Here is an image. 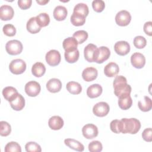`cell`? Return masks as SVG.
<instances>
[{
  "label": "cell",
  "mask_w": 152,
  "mask_h": 152,
  "mask_svg": "<svg viewBox=\"0 0 152 152\" xmlns=\"http://www.w3.org/2000/svg\"><path fill=\"white\" fill-rule=\"evenodd\" d=\"M132 100L130 94L119 97L118 105L121 109L127 110L132 106Z\"/></svg>",
  "instance_id": "4316f807"
},
{
  "label": "cell",
  "mask_w": 152,
  "mask_h": 152,
  "mask_svg": "<svg viewBox=\"0 0 152 152\" xmlns=\"http://www.w3.org/2000/svg\"><path fill=\"white\" fill-rule=\"evenodd\" d=\"M138 106L139 109L142 112L150 111L152 107L151 100L149 97L144 96L143 100L138 101Z\"/></svg>",
  "instance_id": "f1b7e54d"
},
{
  "label": "cell",
  "mask_w": 152,
  "mask_h": 152,
  "mask_svg": "<svg viewBox=\"0 0 152 152\" xmlns=\"http://www.w3.org/2000/svg\"><path fill=\"white\" fill-rule=\"evenodd\" d=\"M36 20L40 27L47 26L50 23L49 15L45 12L40 13L36 17Z\"/></svg>",
  "instance_id": "1f68e13d"
},
{
  "label": "cell",
  "mask_w": 152,
  "mask_h": 152,
  "mask_svg": "<svg viewBox=\"0 0 152 152\" xmlns=\"http://www.w3.org/2000/svg\"><path fill=\"white\" fill-rule=\"evenodd\" d=\"M11 107L15 110L19 111L22 110L25 106V100L23 96L18 94L15 99L10 102Z\"/></svg>",
  "instance_id": "7402d4cb"
},
{
  "label": "cell",
  "mask_w": 152,
  "mask_h": 152,
  "mask_svg": "<svg viewBox=\"0 0 152 152\" xmlns=\"http://www.w3.org/2000/svg\"><path fill=\"white\" fill-rule=\"evenodd\" d=\"M134 45L137 49H142L147 45V40L144 37L137 36L134 39Z\"/></svg>",
  "instance_id": "74e56055"
},
{
  "label": "cell",
  "mask_w": 152,
  "mask_h": 152,
  "mask_svg": "<svg viewBox=\"0 0 152 152\" xmlns=\"http://www.w3.org/2000/svg\"><path fill=\"white\" fill-rule=\"evenodd\" d=\"M88 150L90 152H100L103 149L102 143L99 141H93L88 144Z\"/></svg>",
  "instance_id": "ab89813d"
},
{
  "label": "cell",
  "mask_w": 152,
  "mask_h": 152,
  "mask_svg": "<svg viewBox=\"0 0 152 152\" xmlns=\"http://www.w3.org/2000/svg\"><path fill=\"white\" fill-rule=\"evenodd\" d=\"M9 69L11 72L14 74H21L26 69V64L21 59H15L10 62Z\"/></svg>",
  "instance_id": "5b68a950"
},
{
  "label": "cell",
  "mask_w": 152,
  "mask_h": 152,
  "mask_svg": "<svg viewBox=\"0 0 152 152\" xmlns=\"http://www.w3.org/2000/svg\"><path fill=\"white\" fill-rule=\"evenodd\" d=\"M73 12L83 15L86 17L88 14L89 10L87 4L84 3H78L74 7Z\"/></svg>",
  "instance_id": "d6a6232c"
},
{
  "label": "cell",
  "mask_w": 152,
  "mask_h": 152,
  "mask_svg": "<svg viewBox=\"0 0 152 152\" xmlns=\"http://www.w3.org/2000/svg\"><path fill=\"white\" fill-rule=\"evenodd\" d=\"M88 34L85 30H78L73 34V37L76 39L78 44L84 43L88 38Z\"/></svg>",
  "instance_id": "836d02e7"
},
{
  "label": "cell",
  "mask_w": 152,
  "mask_h": 152,
  "mask_svg": "<svg viewBox=\"0 0 152 152\" xmlns=\"http://www.w3.org/2000/svg\"><path fill=\"white\" fill-rule=\"evenodd\" d=\"M4 151L5 152H21V148L18 143L11 141L6 144Z\"/></svg>",
  "instance_id": "d590c367"
},
{
  "label": "cell",
  "mask_w": 152,
  "mask_h": 152,
  "mask_svg": "<svg viewBox=\"0 0 152 152\" xmlns=\"http://www.w3.org/2000/svg\"><path fill=\"white\" fill-rule=\"evenodd\" d=\"M2 31L6 36L10 37L14 36L16 34V28L11 24H7L4 25L2 28Z\"/></svg>",
  "instance_id": "f35d334b"
},
{
  "label": "cell",
  "mask_w": 152,
  "mask_h": 152,
  "mask_svg": "<svg viewBox=\"0 0 152 152\" xmlns=\"http://www.w3.org/2000/svg\"><path fill=\"white\" fill-rule=\"evenodd\" d=\"M26 28L29 33L31 34H36L40 31L42 27H40L37 24L36 17H31L27 22Z\"/></svg>",
  "instance_id": "d4e9b609"
},
{
  "label": "cell",
  "mask_w": 152,
  "mask_h": 152,
  "mask_svg": "<svg viewBox=\"0 0 152 152\" xmlns=\"http://www.w3.org/2000/svg\"><path fill=\"white\" fill-rule=\"evenodd\" d=\"M45 59L48 65L55 66L59 64L61 60V56L58 50L52 49L46 53Z\"/></svg>",
  "instance_id": "8992f818"
},
{
  "label": "cell",
  "mask_w": 152,
  "mask_h": 152,
  "mask_svg": "<svg viewBox=\"0 0 152 152\" xmlns=\"http://www.w3.org/2000/svg\"><path fill=\"white\" fill-rule=\"evenodd\" d=\"M78 45L77 41L73 37H69L64 39L62 43L63 48L65 51L77 49Z\"/></svg>",
  "instance_id": "83f0119b"
},
{
  "label": "cell",
  "mask_w": 152,
  "mask_h": 152,
  "mask_svg": "<svg viewBox=\"0 0 152 152\" xmlns=\"http://www.w3.org/2000/svg\"><path fill=\"white\" fill-rule=\"evenodd\" d=\"M64 143L69 148L77 151H83L84 150V146L82 143L72 138L65 139Z\"/></svg>",
  "instance_id": "603a6c76"
},
{
  "label": "cell",
  "mask_w": 152,
  "mask_h": 152,
  "mask_svg": "<svg viewBox=\"0 0 152 152\" xmlns=\"http://www.w3.org/2000/svg\"><path fill=\"white\" fill-rule=\"evenodd\" d=\"M14 11L12 7L8 5H2L0 7V18L3 21L10 20L12 18Z\"/></svg>",
  "instance_id": "4fadbf2b"
},
{
  "label": "cell",
  "mask_w": 152,
  "mask_h": 152,
  "mask_svg": "<svg viewBox=\"0 0 152 152\" xmlns=\"http://www.w3.org/2000/svg\"><path fill=\"white\" fill-rule=\"evenodd\" d=\"M64 56L66 62L73 64L78 61L80 56V52L77 49L66 50L64 53Z\"/></svg>",
  "instance_id": "cb8c5ba5"
},
{
  "label": "cell",
  "mask_w": 152,
  "mask_h": 152,
  "mask_svg": "<svg viewBox=\"0 0 152 152\" xmlns=\"http://www.w3.org/2000/svg\"><path fill=\"white\" fill-rule=\"evenodd\" d=\"M97 49V47L96 45L93 43L88 44L84 48V55L85 59L89 62H94V60H93L94 55Z\"/></svg>",
  "instance_id": "d6986e66"
},
{
  "label": "cell",
  "mask_w": 152,
  "mask_h": 152,
  "mask_svg": "<svg viewBox=\"0 0 152 152\" xmlns=\"http://www.w3.org/2000/svg\"><path fill=\"white\" fill-rule=\"evenodd\" d=\"M83 136L87 139H93L98 135V128L97 126L92 124L85 125L82 128Z\"/></svg>",
  "instance_id": "30bf717a"
},
{
  "label": "cell",
  "mask_w": 152,
  "mask_h": 152,
  "mask_svg": "<svg viewBox=\"0 0 152 152\" xmlns=\"http://www.w3.org/2000/svg\"><path fill=\"white\" fill-rule=\"evenodd\" d=\"M152 22L151 21H147L145 23L144 25V31L145 33L150 36L152 35V27H151Z\"/></svg>",
  "instance_id": "f6af8a7d"
},
{
  "label": "cell",
  "mask_w": 152,
  "mask_h": 152,
  "mask_svg": "<svg viewBox=\"0 0 152 152\" xmlns=\"http://www.w3.org/2000/svg\"><path fill=\"white\" fill-rule=\"evenodd\" d=\"M61 88L62 83L58 78H51L46 83V88L50 93H55L59 92L61 90Z\"/></svg>",
  "instance_id": "9a60e30c"
},
{
  "label": "cell",
  "mask_w": 152,
  "mask_h": 152,
  "mask_svg": "<svg viewBox=\"0 0 152 152\" xmlns=\"http://www.w3.org/2000/svg\"><path fill=\"white\" fill-rule=\"evenodd\" d=\"M119 71V68L117 64L115 62H109L104 68V73L108 77H113L116 76Z\"/></svg>",
  "instance_id": "ac0fdd59"
},
{
  "label": "cell",
  "mask_w": 152,
  "mask_h": 152,
  "mask_svg": "<svg viewBox=\"0 0 152 152\" xmlns=\"http://www.w3.org/2000/svg\"><path fill=\"white\" fill-rule=\"evenodd\" d=\"M113 86L114 93L118 97L129 95L131 92V86L127 84L126 78L122 75H118L115 77Z\"/></svg>",
  "instance_id": "6da1fadb"
},
{
  "label": "cell",
  "mask_w": 152,
  "mask_h": 152,
  "mask_svg": "<svg viewBox=\"0 0 152 152\" xmlns=\"http://www.w3.org/2000/svg\"><path fill=\"white\" fill-rule=\"evenodd\" d=\"M131 62L134 67L138 69L143 68L145 64V58L141 53L135 52L131 56Z\"/></svg>",
  "instance_id": "8fae6325"
},
{
  "label": "cell",
  "mask_w": 152,
  "mask_h": 152,
  "mask_svg": "<svg viewBox=\"0 0 152 152\" xmlns=\"http://www.w3.org/2000/svg\"><path fill=\"white\" fill-rule=\"evenodd\" d=\"M24 90L28 96L36 97L40 93L41 87L38 82L30 81L26 84Z\"/></svg>",
  "instance_id": "52a82bcc"
},
{
  "label": "cell",
  "mask_w": 152,
  "mask_h": 152,
  "mask_svg": "<svg viewBox=\"0 0 152 152\" xmlns=\"http://www.w3.org/2000/svg\"><path fill=\"white\" fill-rule=\"evenodd\" d=\"M71 22L75 26H81L86 22V17L78 13L74 12L71 16Z\"/></svg>",
  "instance_id": "4dcf8cb0"
},
{
  "label": "cell",
  "mask_w": 152,
  "mask_h": 152,
  "mask_svg": "<svg viewBox=\"0 0 152 152\" xmlns=\"http://www.w3.org/2000/svg\"><path fill=\"white\" fill-rule=\"evenodd\" d=\"M23 49L21 42L18 40H11L8 41L5 45L7 52L11 55L20 54Z\"/></svg>",
  "instance_id": "277c9868"
},
{
  "label": "cell",
  "mask_w": 152,
  "mask_h": 152,
  "mask_svg": "<svg viewBox=\"0 0 152 152\" xmlns=\"http://www.w3.org/2000/svg\"><path fill=\"white\" fill-rule=\"evenodd\" d=\"M115 52L121 56L127 55L130 51V45L126 41L117 42L114 45Z\"/></svg>",
  "instance_id": "7c38bea8"
},
{
  "label": "cell",
  "mask_w": 152,
  "mask_h": 152,
  "mask_svg": "<svg viewBox=\"0 0 152 152\" xmlns=\"http://www.w3.org/2000/svg\"><path fill=\"white\" fill-rule=\"evenodd\" d=\"M67 90L72 94H78L82 91L81 84L75 81H69L66 86Z\"/></svg>",
  "instance_id": "f546056e"
},
{
  "label": "cell",
  "mask_w": 152,
  "mask_h": 152,
  "mask_svg": "<svg viewBox=\"0 0 152 152\" xmlns=\"http://www.w3.org/2000/svg\"><path fill=\"white\" fill-rule=\"evenodd\" d=\"M110 55V51L106 46H100L97 48L94 53L93 60L97 64H102L108 59Z\"/></svg>",
  "instance_id": "3957f363"
},
{
  "label": "cell",
  "mask_w": 152,
  "mask_h": 152,
  "mask_svg": "<svg viewBox=\"0 0 152 152\" xmlns=\"http://www.w3.org/2000/svg\"><path fill=\"white\" fill-rule=\"evenodd\" d=\"M46 72V67L45 65L40 62H37L34 64L31 68L32 74L36 77L43 76Z\"/></svg>",
  "instance_id": "484cf974"
},
{
  "label": "cell",
  "mask_w": 152,
  "mask_h": 152,
  "mask_svg": "<svg viewBox=\"0 0 152 152\" xmlns=\"http://www.w3.org/2000/svg\"><path fill=\"white\" fill-rule=\"evenodd\" d=\"M11 132V125L5 121L0 122V135L2 137H7Z\"/></svg>",
  "instance_id": "e575fe53"
},
{
  "label": "cell",
  "mask_w": 152,
  "mask_h": 152,
  "mask_svg": "<svg viewBox=\"0 0 152 152\" xmlns=\"http://www.w3.org/2000/svg\"><path fill=\"white\" fill-rule=\"evenodd\" d=\"M103 91L102 86L99 84H94L90 86L87 89V95L91 99H94L100 96Z\"/></svg>",
  "instance_id": "2e32d148"
},
{
  "label": "cell",
  "mask_w": 152,
  "mask_h": 152,
  "mask_svg": "<svg viewBox=\"0 0 152 152\" xmlns=\"http://www.w3.org/2000/svg\"><path fill=\"white\" fill-rule=\"evenodd\" d=\"M131 20V15L126 10L119 11L115 16L116 23L120 26H128Z\"/></svg>",
  "instance_id": "ba28073f"
},
{
  "label": "cell",
  "mask_w": 152,
  "mask_h": 152,
  "mask_svg": "<svg viewBox=\"0 0 152 152\" xmlns=\"http://www.w3.org/2000/svg\"><path fill=\"white\" fill-rule=\"evenodd\" d=\"M110 110L109 105L104 102L97 103L93 107V113L99 117H104L106 116Z\"/></svg>",
  "instance_id": "9c48e42d"
},
{
  "label": "cell",
  "mask_w": 152,
  "mask_h": 152,
  "mask_svg": "<svg viewBox=\"0 0 152 152\" xmlns=\"http://www.w3.org/2000/svg\"><path fill=\"white\" fill-rule=\"evenodd\" d=\"M152 129L151 128L145 129L142 133V137L143 140L147 142H151L152 141Z\"/></svg>",
  "instance_id": "7bdbcfd3"
},
{
  "label": "cell",
  "mask_w": 152,
  "mask_h": 152,
  "mask_svg": "<svg viewBox=\"0 0 152 152\" xmlns=\"http://www.w3.org/2000/svg\"><path fill=\"white\" fill-rule=\"evenodd\" d=\"M92 7L96 12H100L104 9L105 3L103 0H94L92 2Z\"/></svg>",
  "instance_id": "60d3db41"
},
{
  "label": "cell",
  "mask_w": 152,
  "mask_h": 152,
  "mask_svg": "<svg viewBox=\"0 0 152 152\" xmlns=\"http://www.w3.org/2000/svg\"><path fill=\"white\" fill-rule=\"evenodd\" d=\"M68 14L66 8L62 5H58L53 10V17L57 21L64 20Z\"/></svg>",
  "instance_id": "44dd1931"
},
{
  "label": "cell",
  "mask_w": 152,
  "mask_h": 152,
  "mask_svg": "<svg viewBox=\"0 0 152 152\" xmlns=\"http://www.w3.org/2000/svg\"><path fill=\"white\" fill-rule=\"evenodd\" d=\"M121 132L123 134H135L141 128V123L136 118H122L120 120Z\"/></svg>",
  "instance_id": "7a4b0ae2"
},
{
  "label": "cell",
  "mask_w": 152,
  "mask_h": 152,
  "mask_svg": "<svg viewBox=\"0 0 152 152\" xmlns=\"http://www.w3.org/2000/svg\"><path fill=\"white\" fill-rule=\"evenodd\" d=\"M64 121L59 116H53L49 119L48 125L53 130H59L64 126Z\"/></svg>",
  "instance_id": "e0dca14e"
},
{
  "label": "cell",
  "mask_w": 152,
  "mask_h": 152,
  "mask_svg": "<svg viewBox=\"0 0 152 152\" xmlns=\"http://www.w3.org/2000/svg\"><path fill=\"white\" fill-rule=\"evenodd\" d=\"M110 128L111 131L116 134L121 133V123L120 120L114 119L110 124Z\"/></svg>",
  "instance_id": "b9f144b4"
},
{
  "label": "cell",
  "mask_w": 152,
  "mask_h": 152,
  "mask_svg": "<svg viewBox=\"0 0 152 152\" xmlns=\"http://www.w3.org/2000/svg\"><path fill=\"white\" fill-rule=\"evenodd\" d=\"M98 72L96 68L94 67H87L85 68L82 72L83 80L87 82H90L96 79Z\"/></svg>",
  "instance_id": "5bb4252c"
},
{
  "label": "cell",
  "mask_w": 152,
  "mask_h": 152,
  "mask_svg": "<svg viewBox=\"0 0 152 152\" xmlns=\"http://www.w3.org/2000/svg\"><path fill=\"white\" fill-rule=\"evenodd\" d=\"M2 93L5 99L8 100L9 102L15 99L19 94L17 89L11 86H8L5 87L2 90Z\"/></svg>",
  "instance_id": "ffe728a7"
},
{
  "label": "cell",
  "mask_w": 152,
  "mask_h": 152,
  "mask_svg": "<svg viewBox=\"0 0 152 152\" xmlns=\"http://www.w3.org/2000/svg\"><path fill=\"white\" fill-rule=\"evenodd\" d=\"M26 151L27 152H41L42 148L40 145L35 142H28L25 145Z\"/></svg>",
  "instance_id": "8d00e7d4"
},
{
  "label": "cell",
  "mask_w": 152,
  "mask_h": 152,
  "mask_svg": "<svg viewBox=\"0 0 152 152\" xmlns=\"http://www.w3.org/2000/svg\"><path fill=\"white\" fill-rule=\"evenodd\" d=\"M31 0H18V5L22 10H26L29 8L31 5Z\"/></svg>",
  "instance_id": "ee69618b"
},
{
  "label": "cell",
  "mask_w": 152,
  "mask_h": 152,
  "mask_svg": "<svg viewBox=\"0 0 152 152\" xmlns=\"http://www.w3.org/2000/svg\"><path fill=\"white\" fill-rule=\"evenodd\" d=\"M36 2L39 4L40 5H45L46 4L48 3L49 2V0H40V1H39V0H36Z\"/></svg>",
  "instance_id": "bcb514c9"
}]
</instances>
